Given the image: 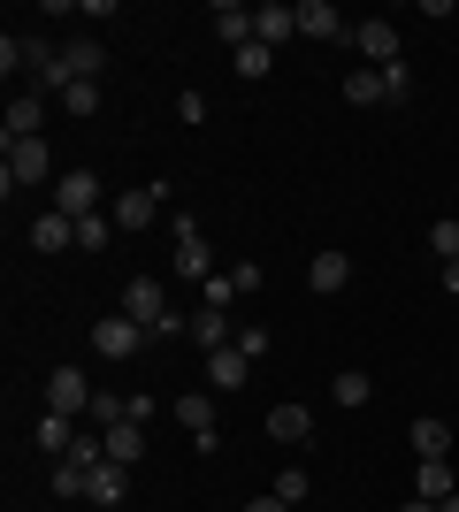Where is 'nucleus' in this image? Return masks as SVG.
Wrapping results in <instances>:
<instances>
[{"instance_id":"f257e3e1","label":"nucleus","mask_w":459,"mask_h":512,"mask_svg":"<svg viewBox=\"0 0 459 512\" xmlns=\"http://www.w3.org/2000/svg\"><path fill=\"white\" fill-rule=\"evenodd\" d=\"M23 184H62V176H54V146H46V138H8V161H0V199H16Z\"/></svg>"},{"instance_id":"f03ea898","label":"nucleus","mask_w":459,"mask_h":512,"mask_svg":"<svg viewBox=\"0 0 459 512\" xmlns=\"http://www.w3.org/2000/svg\"><path fill=\"white\" fill-rule=\"evenodd\" d=\"M176 428H184V436H192V451H222V428H215V398H207V390H184V398H176Z\"/></svg>"},{"instance_id":"7ed1b4c3","label":"nucleus","mask_w":459,"mask_h":512,"mask_svg":"<svg viewBox=\"0 0 459 512\" xmlns=\"http://www.w3.org/2000/svg\"><path fill=\"white\" fill-rule=\"evenodd\" d=\"M161 199H169V184H161V176H153V184H131V192H123V199H108V222H115V230H146V222H153V214H161Z\"/></svg>"},{"instance_id":"20e7f679","label":"nucleus","mask_w":459,"mask_h":512,"mask_svg":"<svg viewBox=\"0 0 459 512\" xmlns=\"http://www.w3.org/2000/svg\"><path fill=\"white\" fill-rule=\"evenodd\" d=\"M115 314H131L138 329H146V337H153V329H161V321H169L176 306H169V291H161V283H153V276H131V283H123V306H115Z\"/></svg>"},{"instance_id":"39448f33","label":"nucleus","mask_w":459,"mask_h":512,"mask_svg":"<svg viewBox=\"0 0 459 512\" xmlns=\"http://www.w3.org/2000/svg\"><path fill=\"white\" fill-rule=\"evenodd\" d=\"M169 230H176V276H184V283H207V276H222V268H215V253H207V237H199V222H192V214H176Z\"/></svg>"},{"instance_id":"423d86ee","label":"nucleus","mask_w":459,"mask_h":512,"mask_svg":"<svg viewBox=\"0 0 459 512\" xmlns=\"http://www.w3.org/2000/svg\"><path fill=\"white\" fill-rule=\"evenodd\" d=\"M92 398H100V390H92L77 367H54V375H46V413H62V421H85Z\"/></svg>"},{"instance_id":"0eeeda50","label":"nucleus","mask_w":459,"mask_h":512,"mask_svg":"<svg viewBox=\"0 0 459 512\" xmlns=\"http://www.w3.org/2000/svg\"><path fill=\"white\" fill-rule=\"evenodd\" d=\"M54 207H62L69 222H85V214L108 207V192H100V176H92V169H69L62 184H54Z\"/></svg>"},{"instance_id":"6e6552de","label":"nucleus","mask_w":459,"mask_h":512,"mask_svg":"<svg viewBox=\"0 0 459 512\" xmlns=\"http://www.w3.org/2000/svg\"><path fill=\"white\" fill-rule=\"evenodd\" d=\"M138 344H146V329H138L131 314H108V321H92V352H100V360H131Z\"/></svg>"},{"instance_id":"1a4fd4ad","label":"nucleus","mask_w":459,"mask_h":512,"mask_svg":"<svg viewBox=\"0 0 459 512\" xmlns=\"http://www.w3.org/2000/svg\"><path fill=\"white\" fill-rule=\"evenodd\" d=\"M207 23H215V39L230 46V54H245V46L261 39V31H253V8H238V0H215V8H207Z\"/></svg>"},{"instance_id":"9d476101","label":"nucleus","mask_w":459,"mask_h":512,"mask_svg":"<svg viewBox=\"0 0 459 512\" xmlns=\"http://www.w3.org/2000/svg\"><path fill=\"white\" fill-rule=\"evenodd\" d=\"M352 39H360V54H368L375 69H391V62H406V46H398V23H360V31H352Z\"/></svg>"},{"instance_id":"9b49d317","label":"nucleus","mask_w":459,"mask_h":512,"mask_svg":"<svg viewBox=\"0 0 459 512\" xmlns=\"http://www.w3.org/2000/svg\"><path fill=\"white\" fill-rule=\"evenodd\" d=\"M69 245H77V222H69L62 207H46L39 222H31V253H46V260H54V253H69Z\"/></svg>"},{"instance_id":"f8f14e48","label":"nucleus","mask_w":459,"mask_h":512,"mask_svg":"<svg viewBox=\"0 0 459 512\" xmlns=\"http://www.w3.org/2000/svg\"><path fill=\"white\" fill-rule=\"evenodd\" d=\"M123 497H131V467L100 459V467L85 474V505H123Z\"/></svg>"},{"instance_id":"ddd939ff","label":"nucleus","mask_w":459,"mask_h":512,"mask_svg":"<svg viewBox=\"0 0 459 512\" xmlns=\"http://www.w3.org/2000/svg\"><path fill=\"white\" fill-rule=\"evenodd\" d=\"M306 283H314V299H337V291L352 283V260L345 253H314L306 260Z\"/></svg>"},{"instance_id":"4468645a","label":"nucleus","mask_w":459,"mask_h":512,"mask_svg":"<svg viewBox=\"0 0 459 512\" xmlns=\"http://www.w3.org/2000/svg\"><path fill=\"white\" fill-rule=\"evenodd\" d=\"M192 344H199V352H230V344H238V321L215 314V306H199V314H192Z\"/></svg>"},{"instance_id":"2eb2a0df","label":"nucleus","mask_w":459,"mask_h":512,"mask_svg":"<svg viewBox=\"0 0 459 512\" xmlns=\"http://www.w3.org/2000/svg\"><path fill=\"white\" fill-rule=\"evenodd\" d=\"M253 31H261V46H284L291 31H299V8H291V0H261V8H253Z\"/></svg>"},{"instance_id":"dca6fc26","label":"nucleus","mask_w":459,"mask_h":512,"mask_svg":"<svg viewBox=\"0 0 459 512\" xmlns=\"http://www.w3.org/2000/svg\"><path fill=\"white\" fill-rule=\"evenodd\" d=\"M46 130V92H16L8 100V138H39Z\"/></svg>"},{"instance_id":"f3484780","label":"nucleus","mask_w":459,"mask_h":512,"mask_svg":"<svg viewBox=\"0 0 459 512\" xmlns=\"http://www.w3.org/2000/svg\"><path fill=\"white\" fill-rule=\"evenodd\" d=\"M414 497H429V505L459 497V482H452V459H421V467H414Z\"/></svg>"},{"instance_id":"a211bd4d","label":"nucleus","mask_w":459,"mask_h":512,"mask_svg":"<svg viewBox=\"0 0 459 512\" xmlns=\"http://www.w3.org/2000/svg\"><path fill=\"white\" fill-rule=\"evenodd\" d=\"M62 62H69V77H77V85H92V77L108 69V46H100V39H69Z\"/></svg>"},{"instance_id":"6ab92c4d","label":"nucleus","mask_w":459,"mask_h":512,"mask_svg":"<svg viewBox=\"0 0 459 512\" xmlns=\"http://www.w3.org/2000/svg\"><path fill=\"white\" fill-rule=\"evenodd\" d=\"M100 444H108V459H115V467H138V459H146V428H138V421H115L108 436H100Z\"/></svg>"},{"instance_id":"aec40b11","label":"nucleus","mask_w":459,"mask_h":512,"mask_svg":"<svg viewBox=\"0 0 459 512\" xmlns=\"http://www.w3.org/2000/svg\"><path fill=\"white\" fill-rule=\"evenodd\" d=\"M245 375H253V360H245L238 344H230V352H207V390H238Z\"/></svg>"},{"instance_id":"412c9836","label":"nucleus","mask_w":459,"mask_h":512,"mask_svg":"<svg viewBox=\"0 0 459 512\" xmlns=\"http://www.w3.org/2000/svg\"><path fill=\"white\" fill-rule=\"evenodd\" d=\"M299 31L306 39H337V31H345V16H337V8H329V0H299Z\"/></svg>"},{"instance_id":"4be33fe9","label":"nucleus","mask_w":459,"mask_h":512,"mask_svg":"<svg viewBox=\"0 0 459 512\" xmlns=\"http://www.w3.org/2000/svg\"><path fill=\"white\" fill-rule=\"evenodd\" d=\"M329 398H337V406H345V413H360V406H368V398H375V375H368V367H345V375L329 383Z\"/></svg>"},{"instance_id":"5701e85b","label":"nucleus","mask_w":459,"mask_h":512,"mask_svg":"<svg viewBox=\"0 0 459 512\" xmlns=\"http://www.w3.org/2000/svg\"><path fill=\"white\" fill-rule=\"evenodd\" d=\"M406 436H414V451H421V459H452V428H444L437 413H421V421L406 428Z\"/></svg>"},{"instance_id":"b1692460","label":"nucleus","mask_w":459,"mask_h":512,"mask_svg":"<svg viewBox=\"0 0 459 512\" xmlns=\"http://www.w3.org/2000/svg\"><path fill=\"white\" fill-rule=\"evenodd\" d=\"M268 436H276V444H306V436H314V413L306 406H276L268 413Z\"/></svg>"},{"instance_id":"393cba45","label":"nucleus","mask_w":459,"mask_h":512,"mask_svg":"<svg viewBox=\"0 0 459 512\" xmlns=\"http://www.w3.org/2000/svg\"><path fill=\"white\" fill-rule=\"evenodd\" d=\"M31 436H39V451H62V459H69V444H77V421H62V413H39V428H31Z\"/></svg>"},{"instance_id":"a878e982","label":"nucleus","mask_w":459,"mask_h":512,"mask_svg":"<svg viewBox=\"0 0 459 512\" xmlns=\"http://www.w3.org/2000/svg\"><path fill=\"white\" fill-rule=\"evenodd\" d=\"M230 62H238V77H245V85H261L268 69H276V46H261V39H253L245 54H230Z\"/></svg>"},{"instance_id":"bb28decb","label":"nucleus","mask_w":459,"mask_h":512,"mask_svg":"<svg viewBox=\"0 0 459 512\" xmlns=\"http://www.w3.org/2000/svg\"><path fill=\"white\" fill-rule=\"evenodd\" d=\"M345 100L352 107H375V100H383V69H352V77H345Z\"/></svg>"},{"instance_id":"cd10ccee","label":"nucleus","mask_w":459,"mask_h":512,"mask_svg":"<svg viewBox=\"0 0 459 512\" xmlns=\"http://www.w3.org/2000/svg\"><path fill=\"white\" fill-rule=\"evenodd\" d=\"M108 237H115L108 214H85V222H77V253H108Z\"/></svg>"},{"instance_id":"c85d7f7f","label":"nucleus","mask_w":459,"mask_h":512,"mask_svg":"<svg viewBox=\"0 0 459 512\" xmlns=\"http://www.w3.org/2000/svg\"><path fill=\"white\" fill-rule=\"evenodd\" d=\"M199 306L230 314V306H238V283H230V276H207V283H199Z\"/></svg>"},{"instance_id":"c756f323","label":"nucleus","mask_w":459,"mask_h":512,"mask_svg":"<svg viewBox=\"0 0 459 512\" xmlns=\"http://www.w3.org/2000/svg\"><path fill=\"white\" fill-rule=\"evenodd\" d=\"M62 115H77V123H85V115H100V85H69V92H62Z\"/></svg>"},{"instance_id":"7c9ffc66","label":"nucleus","mask_w":459,"mask_h":512,"mask_svg":"<svg viewBox=\"0 0 459 512\" xmlns=\"http://www.w3.org/2000/svg\"><path fill=\"white\" fill-rule=\"evenodd\" d=\"M429 253H437V260H459V214H444L437 230H429Z\"/></svg>"},{"instance_id":"2f4dec72","label":"nucleus","mask_w":459,"mask_h":512,"mask_svg":"<svg viewBox=\"0 0 459 512\" xmlns=\"http://www.w3.org/2000/svg\"><path fill=\"white\" fill-rule=\"evenodd\" d=\"M383 100H414V62H391V69H383Z\"/></svg>"},{"instance_id":"473e14b6","label":"nucleus","mask_w":459,"mask_h":512,"mask_svg":"<svg viewBox=\"0 0 459 512\" xmlns=\"http://www.w3.org/2000/svg\"><path fill=\"white\" fill-rule=\"evenodd\" d=\"M54 497H69V505L85 497V467H77V459H62V467H54Z\"/></svg>"},{"instance_id":"72a5a7b5","label":"nucleus","mask_w":459,"mask_h":512,"mask_svg":"<svg viewBox=\"0 0 459 512\" xmlns=\"http://www.w3.org/2000/svg\"><path fill=\"white\" fill-rule=\"evenodd\" d=\"M306 490H314V482H306V467H284V474H276V497H284V505H306Z\"/></svg>"},{"instance_id":"f704fd0d","label":"nucleus","mask_w":459,"mask_h":512,"mask_svg":"<svg viewBox=\"0 0 459 512\" xmlns=\"http://www.w3.org/2000/svg\"><path fill=\"white\" fill-rule=\"evenodd\" d=\"M238 352L261 367V360H268V329H238Z\"/></svg>"},{"instance_id":"c9c22d12","label":"nucleus","mask_w":459,"mask_h":512,"mask_svg":"<svg viewBox=\"0 0 459 512\" xmlns=\"http://www.w3.org/2000/svg\"><path fill=\"white\" fill-rule=\"evenodd\" d=\"M176 115H184V123H207V92H176Z\"/></svg>"},{"instance_id":"e433bc0d","label":"nucleus","mask_w":459,"mask_h":512,"mask_svg":"<svg viewBox=\"0 0 459 512\" xmlns=\"http://www.w3.org/2000/svg\"><path fill=\"white\" fill-rule=\"evenodd\" d=\"M222 276L238 283V299H253V291H261V268H253V260H245V268H222Z\"/></svg>"},{"instance_id":"4c0bfd02","label":"nucleus","mask_w":459,"mask_h":512,"mask_svg":"<svg viewBox=\"0 0 459 512\" xmlns=\"http://www.w3.org/2000/svg\"><path fill=\"white\" fill-rule=\"evenodd\" d=\"M245 512H291V505H284V497H276V490H268V497H253V505H245Z\"/></svg>"},{"instance_id":"58836bf2","label":"nucleus","mask_w":459,"mask_h":512,"mask_svg":"<svg viewBox=\"0 0 459 512\" xmlns=\"http://www.w3.org/2000/svg\"><path fill=\"white\" fill-rule=\"evenodd\" d=\"M444 291H452V299H459V260H444Z\"/></svg>"},{"instance_id":"ea45409f","label":"nucleus","mask_w":459,"mask_h":512,"mask_svg":"<svg viewBox=\"0 0 459 512\" xmlns=\"http://www.w3.org/2000/svg\"><path fill=\"white\" fill-rule=\"evenodd\" d=\"M398 512H437V505H429V497H406V505H398Z\"/></svg>"},{"instance_id":"a19ab883","label":"nucleus","mask_w":459,"mask_h":512,"mask_svg":"<svg viewBox=\"0 0 459 512\" xmlns=\"http://www.w3.org/2000/svg\"><path fill=\"white\" fill-rule=\"evenodd\" d=\"M437 512H459V497H444V505H437Z\"/></svg>"}]
</instances>
